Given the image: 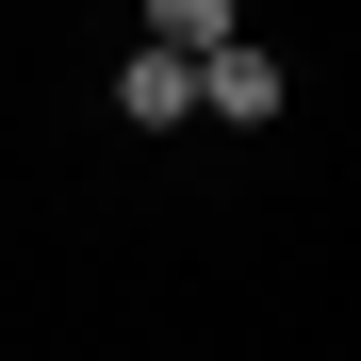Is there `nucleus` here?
Here are the masks:
<instances>
[{
    "mask_svg": "<svg viewBox=\"0 0 361 361\" xmlns=\"http://www.w3.org/2000/svg\"><path fill=\"white\" fill-rule=\"evenodd\" d=\"M197 99L230 115V132H263V115H279V66H263V49H247V33H230V49H214V66H197Z\"/></svg>",
    "mask_w": 361,
    "mask_h": 361,
    "instance_id": "f257e3e1",
    "label": "nucleus"
},
{
    "mask_svg": "<svg viewBox=\"0 0 361 361\" xmlns=\"http://www.w3.org/2000/svg\"><path fill=\"white\" fill-rule=\"evenodd\" d=\"M115 115H132V132H180V115H197V66H164V49H132V66H115Z\"/></svg>",
    "mask_w": 361,
    "mask_h": 361,
    "instance_id": "f03ea898",
    "label": "nucleus"
}]
</instances>
